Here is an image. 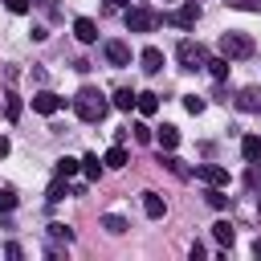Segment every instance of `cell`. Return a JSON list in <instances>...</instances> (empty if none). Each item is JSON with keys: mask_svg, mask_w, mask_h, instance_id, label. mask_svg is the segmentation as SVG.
I'll return each instance as SVG.
<instances>
[{"mask_svg": "<svg viewBox=\"0 0 261 261\" xmlns=\"http://www.w3.org/2000/svg\"><path fill=\"white\" fill-rule=\"evenodd\" d=\"M73 110H77L82 122H102L106 110H110V102H106V94H98L94 86H82L77 98H73Z\"/></svg>", "mask_w": 261, "mask_h": 261, "instance_id": "1", "label": "cell"}, {"mask_svg": "<svg viewBox=\"0 0 261 261\" xmlns=\"http://www.w3.org/2000/svg\"><path fill=\"white\" fill-rule=\"evenodd\" d=\"M220 57H228V61H241V57H253V41L245 37V33H220Z\"/></svg>", "mask_w": 261, "mask_h": 261, "instance_id": "2", "label": "cell"}, {"mask_svg": "<svg viewBox=\"0 0 261 261\" xmlns=\"http://www.w3.org/2000/svg\"><path fill=\"white\" fill-rule=\"evenodd\" d=\"M175 57H179V65H184V69H204V65H208V49H204L200 41H192V37H184V41H179Z\"/></svg>", "mask_w": 261, "mask_h": 261, "instance_id": "3", "label": "cell"}, {"mask_svg": "<svg viewBox=\"0 0 261 261\" xmlns=\"http://www.w3.org/2000/svg\"><path fill=\"white\" fill-rule=\"evenodd\" d=\"M167 20H171L175 29H196V20H200V0H184Z\"/></svg>", "mask_w": 261, "mask_h": 261, "instance_id": "4", "label": "cell"}, {"mask_svg": "<svg viewBox=\"0 0 261 261\" xmlns=\"http://www.w3.org/2000/svg\"><path fill=\"white\" fill-rule=\"evenodd\" d=\"M155 24H159V16L151 8H126V29L130 33H151Z\"/></svg>", "mask_w": 261, "mask_h": 261, "instance_id": "5", "label": "cell"}, {"mask_svg": "<svg viewBox=\"0 0 261 261\" xmlns=\"http://www.w3.org/2000/svg\"><path fill=\"white\" fill-rule=\"evenodd\" d=\"M192 175H196V179H204L208 188H228V171H224L220 163H200Z\"/></svg>", "mask_w": 261, "mask_h": 261, "instance_id": "6", "label": "cell"}, {"mask_svg": "<svg viewBox=\"0 0 261 261\" xmlns=\"http://www.w3.org/2000/svg\"><path fill=\"white\" fill-rule=\"evenodd\" d=\"M102 53H106V61H110V65H118V69H122V65H130V45H126V41H106V45H102Z\"/></svg>", "mask_w": 261, "mask_h": 261, "instance_id": "7", "label": "cell"}, {"mask_svg": "<svg viewBox=\"0 0 261 261\" xmlns=\"http://www.w3.org/2000/svg\"><path fill=\"white\" fill-rule=\"evenodd\" d=\"M73 37H77L82 45H94V41H98V24H94L90 16H77V20H73Z\"/></svg>", "mask_w": 261, "mask_h": 261, "instance_id": "8", "label": "cell"}, {"mask_svg": "<svg viewBox=\"0 0 261 261\" xmlns=\"http://www.w3.org/2000/svg\"><path fill=\"white\" fill-rule=\"evenodd\" d=\"M33 110H37V114H57V110H61V98L49 94V90H41V94H33Z\"/></svg>", "mask_w": 261, "mask_h": 261, "instance_id": "9", "label": "cell"}, {"mask_svg": "<svg viewBox=\"0 0 261 261\" xmlns=\"http://www.w3.org/2000/svg\"><path fill=\"white\" fill-rule=\"evenodd\" d=\"M151 139H155V143H159L163 151H175V147H179V130H175L171 122H163V126H159V130H155Z\"/></svg>", "mask_w": 261, "mask_h": 261, "instance_id": "10", "label": "cell"}, {"mask_svg": "<svg viewBox=\"0 0 261 261\" xmlns=\"http://www.w3.org/2000/svg\"><path fill=\"white\" fill-rule=\"evenodd\" d=\"M139 61H143V69H147V73H159V69H163V49L147 45V49L139 53Z\"/></svg>", "mask_w": 261, "mask_h": 261, "instance_id": "11", "label": "cell"}, {"mask_svg": "<svg viewBox=\"0 0 261 261\" xmlns=\"http://www.w3.org/2000/svg\"><path fill=\"white\" fill-rule=\"evenodd\" d=\"M143 212H147L151 220H159V216L167 212V204H163V196H159V192H143Z\"/></svg>", "mask_w": 261, "mask_h": 261, "instance_id": "12", "label": "cell"}, {"mask_svg": "<svg viewBox=\"0 0 261 261\" xmlns=\"http://www.w3.org/2000/svg\"><path fill=\"white\" fill-rule=\"evenodd\" d=\"M237 106H241V110H249V114H261V90H257V86H249V90H241V98H237Z\"/></svg>", "mask_w": 261, "mask_h": 261, "instance_id": "13", "label": "cell"}, {"mask_svg": "<svg viewBox=\"0 0 261 261\" xmlns=\"http://www.w3.org/2000/svg\"><path fill=\"white\" fill-rule=\"evenodd\" d=\"M163 167H167L171 175H179V179H192V171H196V167H188V163H184L179 155H171V151L163 155Z\"/></svg>", "mask_w": 261, "mask_h": 261, "instance_id": "14", "label": "cell"}, {"mask_svg": "<svg viewBox=\"0 0 261 261\" xmlns=\"http://www.w3.org/2000/svg\"><path fill=\"white\" fill-rule=\"evenodd\" d=\"M135 110H139V114H155V110H159V94H151V90L135 94Z\"/></svg>", "mask_w": 261, "mask_h": 261, "instance_id": "15", "label": "cell"}, {"mask_svg": "<svg viewBox=\"0 0 261 261\" xmlns=\"http://www.w3.org/2000/svg\"><path fill=\"white\" fill-rule=\"evenodd\" d=\"M102 167H114V171H118V167H126V147H122V143H114V147L102 155Z\"/></svg>", "mask_w": 261, "mask_h": 261, "instance_id": "16", "label": "cell"}, {"mask_svg": "<svg viewBox=\"0 0 261 261\" xmlns=\"http://www.w3.org/2000/svg\"><path fill=\"white\" fill-rule=\"evenodd\" d=\"M241 155H245V163L261 159V135H245V139H241Z\"/></svg>", "mask_w": 261, "mask_h": 261, "instance_id": "17", "label": "cell"}, {"mask_svg": "<svg viewBox=\"0 0 261 261\" xmlns=\"http://www.w3.org/2000/svg\"><path fill=\"white\" fill-rule=\"evenodd\" d=\"M102 228H106V232H110V237H122V232H126V228H130V224H126V220H122V216H118V212H106V216H102Z\"/></svg>", "mask_w": 261, "mask_h": 261, "instance_id": "18", "label": "cell"}, {"mask_svg": "<svg viewBox=\"0 0 261 261\" xmlns=\"http://www.w3.org/2000/svg\"><path fill=\"white\" fill-rule=\"evenodd\" d=\"M65 196H69V184H65V175H57V179L49 184V192H45V200H49V204H57V200H65Z\"/></svg>", "mask_w": 261, "mask_h": 261, "instance_id": "19", "label": "cell"}, {"mask_svg": "<svg viewBox=\"0 0 261 261\" xmlns=\"http://www.w3.org/2000/svg\"><path fill=\"white\" fill-rule=\"evenodd\" d=\"M212 237H216V245H232V241H237V232H232L228 220H216V224H212Z\"/></svg>", "mask_w": 261, "mask_h": 261, "instance_id": "20", "label": "cell"}, {"mask_svg": "<svg viewBox=\"0 0 261 261\" xmlns=\"http://www.w3.org/2000/svg\"><path fill=\"white\" fill-rule=\"evenodd\" d=\"M82 175H86V179H102V159H98V155H86V159H82Z\"/></svg>", "mask_w": 261, "mask_h": 261, "instance_id": "21", "label": "cell"}, {"mask_svg": "<svg viewBox=\"0 0 261 261\" xmlns=\"http://www.w3.org/2000/svg\"><path fill=\"white\" fill-rule=\"evenodd\" d=\"M208 73H212L216 82H224V77H228V57H208Z\"/></svg>", "mask_w": 261, "mask_h": 261, "instance_id": "22", "label": "cell"}, {"mask_svg": "<svg viewBox=\"0 0 261 261\" xmlns=\"http://www.w3.org/2000/svg\"><path fill=\"white\" fill-rule=\"evenodd\" d=\"M110 106H114V110H130V106H135V94H130V90H114Z\"/></svg>", "mask_w": 261, "mask_h": 261, "instance_id": "23", "label": "cell"}, {"mask_svg": "<svg viewBox=\"0 0 261 261\" xmlns=\"http://www.w3.org/2000/svg\"><path fill=\"white\" fill-rule=\"evenodd\" d=\"M77 171H82V159H69V155H65V159H57V175H65V179H69V175H77Z\"/></svg>", "mask_w": 261, "mask_h": 261, "instance_id": "24", "label": "cell"}, {"mask_svg": "<svg viewBox=\"0 0 261 261\" xmlns=\"http://www.w3.org/2000/svg\"><path fill=\"white\" fill-rule=\"evenodd\" d=\"M245 179H249V188H253V192H261V159H253V163H249Z\"/></svg>", "mask_w": 261, "mask_h": 261, "instance_id": "25", "label": "cell"}, {"mask_svg": "<svg viewBox=\"0 0 261 261\" xmlns=\"http://www.w3.org/2000/svg\"><path fill=\"white\" fill-rule=\"evenodd\" d=\"M4 114H8V122H16V118H20V98H16V94H8V98H4Z\"/></svg>", "mask_w": 261, "mask_h": 261, "instance_id": "26", "label": "cell"}, {"mask_svg": "<svg viewBox=\"0 0 261 261\" xmlns=\"http://www.w3.org/2000/svg\"><path fill=\"white\" fill-rule=\"evenodd\" d=\"M208 204L212 208H228V192L224 188H208Z\"/></svg>", "mask_w": 261, "mask_h": 261, "instance_id": "27", "label": "cell"}, {"mask_svg": "<svg viewBox=\"0 0 261 261\" xmlns=\"http://www.w3.org/2000/svg\"><path fill=\"white\" fill-rule=\"evenodd\" d=\"M49 237H53V241H65V245H69V241H73V228H65V224H49Z\"/></svg>", "mask_w": 261, "mask_h": 261, "instance_id": "28", "label": "cell"}, {"mask_svg": "<svg viewBox=\"0 0 261 261\" xmlns=\"http://www.w3.org/2000/svg\"><path fill=\"white\" fill-rule=\"evenodd\" d=\"M16 208V192L12 188H0V212H12Z\"/></svg>", "mask_w": 261, "mask_h": 261, "instance_id": "29", "label": "cell"}, {"mask_svg": "<svg viewBox=\"0 0 261 261\" xmlns=\"http://www.w3.org/2000/svg\"><path fill=\"white\" fill-rule=\"evenodd\" d=\"M228 8H241V12H257L261 8V0H224Z\"/></svg>", "mask_w": 261, "mask_h": 261, "instance_id": "30", "label": "cell"}, {"mask_svg": "<svg viewBox=\"0 0 261 261\" xmlns=\"http://www.w3.org/2000/svg\"><path fill=\"white\" fill-rule=\"evenodd\" d=\"M4 8H8V12H16V16H24L33 4H29V0H4Z\"/></svg>", "mask_w": 261, "mask_h": 261, "instance_id": "31", "label": "cell"}, {"mask_svg": "<svg viewBox=\"0 0 261 261\" xmlns=\"http://www.w3.org/2000/svg\"><path fill=\"white\" fill-rule=\"evenodd\" d=\"M184 106H188V114H200V110H204V98H196V94H188V98H184Z\"/></svg>", "mask_w": 261, "mask_h": 261, "instance_id": "32", "label": "cell"}, {"mask_svg": "<svg viewBox=\"0 0 261 261\" xmlns=\"http://www.w3.org/2000/svg\"><path fill=\"white\" fill-rule=\"evenodd\" d=\"M135 143H151V126H147V122L135 126Z\"/></svg>", "mask_w": 261, "mask_h": 261, "instance_id": "33", "label": "cell"}, {"mask_svg": "<svg viewBox=\"0 0 261 261\" xmlns=\"http://www.w3.org/2000/svg\"><path fill=\"white\" fill-rule=\"evenodd\" d=\"M4 257H12V261H16V257H24V249H20V245H4Z\"/></svg>", "mask_w": 261, "mask_h": 261, "instance_id": "34", "label": "cell"}, {"mask_svg": "<svg viewBox=\"0 0 261 261\" xmlns=\"http://www.w3.org/2000/svg\"><path fill=\"white\" fill-rule=\"evenodd\" d=\"M8 151H12V143H8V139H4V135H0V159H4V155H8Z\"/></svg>", "mask_w": 261, "mask_h": 261, "instance_id": "35", "label": "cell"}, {"mask_svg": "<svg viewBox=\"0 0 261 261\" xmlns=\"http://www.w3.org/2000/svg\"><path fill=\"white\" fill-rule=\"evenodd\" d=\"M253 253H257V257H261V237H257V241H253Z\"/></svg>", "mask_w": 261, "mask_h": 261, "instance_id": "36", "label": "cell"}, {"mask_svg": "<svg viewBox=\"0 0 261 261\" xmlns=\"http://www.w3.org/2000/svg\"><path fill=\"white\" fill-rule=\"evenodd\" d=\"M106 4H114V8H122V4H126V0H106Z\"/></svg>", "mask_w": 261, "mask_h": 261, "instance_id": "37", "label": "cell"}, {"mask_svg": "<svg viewBox=\"0 0 261 261\" xmlns=\"http://www.w3.org/2000/svg\"><path fill=\"white\" fill-rule=\"evenodd\" d=\"M0 106H4V102H0Z\"/></svg>", "mask_w": 261, "mask_h": 261, "instance_id": "38", "label": "cell"}]
</instances>
